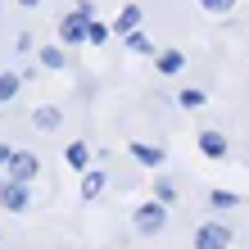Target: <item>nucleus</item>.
Instances as JSON below:
<instances>
[{"mask_svg":"<svg viewBox=\"0 0 249 249\" xmlns=\"http://www.w3.org/2000/svg\"><path fill=\"white\" fill-rule=\"evenodd\" d=\"M227 245H231V227L222 222H204L195 231V249H227Z\"/></svg>","mask_w":249,"mask_h":249,"instance_id":"obj_3","label":"nucleus"},{"mask_svg":"<svg viewBox=\"0 0 249 249\" xmlns=\"http://www.w3.org/2000/svg\"><path fill=\"white\" fill-rule=\"evenodd\" d=\"M23 5H41V0H23Z\"/></svg>","mask_w":249,"mask_h":249,"instance_id":"obj_21","label":"nucleus"},{"mask_svg":"<svg viewBox=\"0 0 249 249\" xmlns=\"http://www.w3.org/2000/svg\"><path fill=\"white\" fill-rule=\"evenodd\" d=\"M9 159H14V150H9V145H0V168H5Z\"/></svg>","mask_w":249,"mask_h":249,"instance_id":"obj_20","label":"nucleus"},{"mask_svg":"<svg viewBox=\"0 0 249 249\" xmlns=\"http://www.w3.org/2000/svg\"><path fill=\"white\" fill-rule=\"evenodd\" d=\"M86 163H91V150H86L82 141H72V145H68V168H77V172H82Z\"/></svg>","mask_w":249,"mask_h":249,"instance_id":"obj_9","label":"nucleus"},{"mask_svg":"<svg viewBox=\"0 0 249 249\" xmlns=\"http://www.w3.org/2000/svg\"><path fill=\"white\" fill-rule=\"evenodd\" d=\"M127 46L136 50V54H154V46H150V41H145L141 32H127Z\"/></svg>","mask_w":249,"mask_h":249,"instance_id":"obj_14","label":"nucleus"},{"mask_svg":"<svg viewBox=\"0 0 249 249\" xmlns=\"http://www.w3.org/2000/svg\"><path fill=\"white\" fill-rule=\"evenodd\" d=\"M41 64L46 68H64V50H41Z\"/></svg>","mask_w":249,"mask_h":249,"instance_id":"obj_15","label":"nucleus"},{"mask_svg":"<svg viewBox=\"0 0 249 249\" xmlns=\"http://www.w3.org/2000/svg\"><path fill=\"white\" fill-rule=\"evenodd\" d=\"M36 177V159L27 154V150H14L9 159V181H32Z\"/></svg>","mask_w":249,"mask_h":249,"instance_id":"obj_5","label":"nucleus"},{"mask_svg":"<svg viewBox=\"0 0 249 249\" xmlns=\"http://www.w3.org/2000/svg\"><path fill=\"white\" fill-rule=\"evenodd\" d=\"M199 150L209 154V159H222L227 154V136H222V131H204V136H199Z\"/></svg>","mask_w":249,"mask_h":249,"instance_id":"obj_7","label":"nucleus"},{"mask_svg":"<svg viewBox=\"0 0 249 249\" xmlns=\"http://www.w3.org/2000/svg\"><path fill=\"white\" fill-rule=\"evenodd\" d=\"M59 32H64V41H68V46H77L82 36H91V5H77V9H72L68 18H64V27H59Z\"/></svg>","mask_w":249,"mask_h":249,"instance_id":"obj_2","label":"nucleus"},{"mask_svg":"<svg viewBox=\"0 0 249 249\" xmlns=\"http://www.w3.org/2000/svg\"><path fill=\"white\" fill-rule=\"evenodd\" d=\"M136 23H141V9H136V5H127V9L118 14V23H113V32L127 36V32H136Z\"/></svg>","mask_w":249,"mask_h":249,"instance_id":"obj_8","label":"nucleus"},{"mask_svg":"<svg viewBox=\"0 0 249 249\" xmlns=\"http://www.w3.org/2000/svg\"><path fill=\"white\" fill-rule=\"evenodd\" d=\"M199 5H204V9H213V14H227L236 0H199Z\"/></svg>","mask_w":249,"mask_h":249,"instance_id":"obj_16","label":"nucleus"},{"mask_svg":"<svg viewBox=\"0 0 249 249\" xmlns=\"http://www.w3.org/2000/svg\"><path fill=\"white\" fill-rule=\"evenodd\" d=\"M181 105L195 109V105H204V95H199V91H181Z\"/></svg>","mask_w":249,"mask_h":249,"instance_id":"obj_19","label":"nucleus"},{"mask_svg":"<svg viewBox=\"0 0 249 249\" xmlns=\"http://www.w3.org/2000/svg\"><path fill=\"white\" fill-rule=\"evenodd\" d=\"M163 222H168V204H163V199L141 204V209H136V231H141V236H154V231H163Z\"/></svg>","mask_w":249,"mask_h":249,"instance_id":"obj_1","label":"nucleus"},{"mask_svg":"<svg viewBox=\"0 0 249 249\" xmlns=\"http://www.w3.org/2000/svg\"><path fill=\"white\" fill-rule=\"evenodd\" d=\"M181 64H186V59H181L177 50H168V54H159V68H163V72H177Z\"/></svg>","mask_w":249,"mask_h":249,"instance_id":"obj_13","label":"nucleus"},{"mask_svg":"<svg viewBox=\"0 0 249 249\" xmlns=\"http://www.w3.org/2000/svg\"><path fill=\"white\" fill-rule=\"evenodd\" d=\"M14 95H18V77L5 72V77H0V100H14Z\"/></svg>","mask_w":249,"mask_h":249,"instance_id":"obj_12","label":"nucleus"},{"mask_svg":"<svg viewBox=\"0 0 249 249\" xmlns=\"http://www.w3.org/2000/svg\"><path fill=\"white\" fill-rule=\"evenodd\" d=\"M0 204H5L9 213H23L27 209V181H9L5 177V186H0Z\"/></svg>","mask_w":249,"mask_h":249,"instance_id":"obj_4","label":"nucleus"},{"mask_svg":"<svg viewBox=\"0 0 249 249\" xmlns=\"http://www.w3.org/2000/svg\"><path fill=\"white\" fill-rule=\"evenodd\" d=\"M100 190H105V172H86V177H82V195H86V199H95Z\"/></svg>","mask_w":249,"mask_h":249,"instance_id":"obj_10","label":"nucleus"},{"mask_svg":"<svg viewBox=\"0 0 249 249\" xmlns=\"http://www.w3.org/2000/svg\"><path fill=\"white\" fill-rule=\"evenodd\" d=\"M213 204H217V209H231V204H236V195H227V190H213Z\"/></svg>","mask_w":249,"mask_h":249,"instance_id":"obj_17","label":"nucleus"},{"mask_svg":"<svg viewBox=\"0 0 249 249\" xmlns=\"http://www.w3.org/2000/svg\"><path fill=\"white\" fill-rule=\"evenodd\" d=\"M154 190H159V199H163V204H172V195H177V190H172V186H168V181H159V186H154Z\"/></svg>","mask_w":249,"mask_h":249,"instance_id":"obj_18","label":"nucleus"},{"mask_svg":"<svg viewBox=\"0 0 249 249\" xmlns=\"http://www.w3.org/2000/svg\"><path fill=\"white\" fill-rule=\"evenodd\" d=\"M131 154H136V163H145V168L163 163V150H159V145H145V141H131Z\"/></svg>","mask_w":249,"mask_h":249,"instance_id":"obj_6","label":"nucleus"},{"mask_svg":"<svg viewBox=\"0 0 249 249\" xmlns=\"http://www.w3.org/2000/svg\"><path fill=\"white\" fill-rule=\"evenodd\" d=\"M32 123H36L41 131H54V127H59V109H36Z\"/></svg>","mask_w":249,"mask_h":249,"instance_id":"obj_11","label":"nucleus"}]
</instances>
